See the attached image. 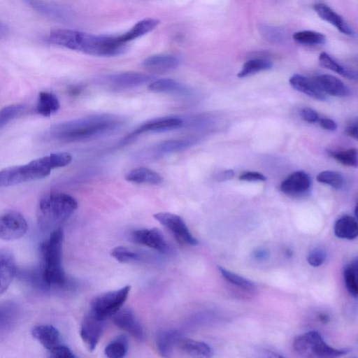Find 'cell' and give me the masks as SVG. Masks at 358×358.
<instances>
[{"label": "cell", "instance_id": "obj_1", "mask_svg": "<svg viewBox=\"0 0 358 358\" xmlns=\"http://www.w3.org/2000/svg\"><path fill=\"white\" fill-rule=\"evenodd\" d=\"M120 123V120L113 115H90L55 124L43 138L47 141H80L111 131Z\"/></svg>", "mask_w": 358, "mask_h": 358}, {"label": "cell", "instance_id": "obj_2", "mask_svg": "<svg viewBox=\"0 0 358 358\" xmlns=\"http://www.w3.org/2000/svg\"><path fill=\"white\" fill-rule=\"evenodd\" d=\"M72 156L68 152H55L34 159L26 164L16 165L0 171V187L41 180L57 168L69 165Z\"/></svg>", "mask_w": 358, "mask_h": 358}, {"label": "cell", "instance_id": "obj_3", "mask_svg": "<svg viewBox=\"0 0 358 358\" xmlns=\"http://www.w3.org/2000/svg\"><path fill=\"white\" fill-rule=\"evenodd\" d=\"M61 47L98 57H113L127 50L126 43L117 36L95 35L72 29H62L57 35Z\"/></svg>", "mask_w": 358, "mask_h": 358}, {"label": "cell", "instance_id": "obj_4", "mask_svg": "<svg viewBox=\"0 0 358 358\" xmlns=\"http://www.w3.org/2000/svg\"><path fill=\"white\" fill-rule=\"evenodd\" d=\"M63 240V231L57 229L40 245L41 268L39 278L43 287L64 288L68 285V278L62 262Z\"/></svg>", "mask_w": 358, "mask_h": 358}, {"label": "cell", "instance_id": "obj_5", "mask_svg": "<svg viewBox=\"0 0 358 358\" xmlns=\"http://www.w3.org/2000/svg\"><path fill=\"white\" fill-rule=\"evenodd\" d=\"M78 202L71 195L55 192L44 196L39 201L37 209L38 222L51 227L66 220L77 209Z\"/></svg>", "mask_w": 358, "mask_h": 358}, {"label": "cell", "instance_id": "obj_6", "mask_svg": "<svg viewBox=\"0 0 358 358\" xmlns=\"http://www.w3.org/2000/svg\"><path fill=\"white\" fill-rule=\"evenodd\" d=\"M293 347L298 354L306 357H338L348 352L331 348L325 343L320 334L315 331L296 336Z\"/></svg>", "mask_w": 358, "mask_h": 358}, {"label": "cell", "instance_id": "obj_7", "mask_svg": "<svg viewBox=\"0 0 358 358\" xmlns=\"http://www.w3.org/2000/svg\"><path fill=\"white\" fill-rule=\"evenodd\" d=\"M130 289L129 285H126L120 289L98 295L91 301L90 312L96 317L106 321L122 307Z\"/></svg>", "mask_w": 358, "mask_h": 358}, {"label": "cell", "instance_id": "obj_8", "mask_svg": "<svg viewBox=\"0 0 358 358\" xmlns=\"http://www.w3.org/2000/svg\"><path fill=\"white\" fill-rule=\"evenodd\" d=\"M153 217L172 234L179 243L187 245L198 244V241L192 235L185 222L179 215L162 212L153 215Z\"/></svg>", "mask_w": 358, "mask_h": 358}, {"label": "cell", "instance_id": "obj_9", "mask_svg": "<svg viewBox=\"0 0 358 358\" xmlns=\"http://www.w3.org/2000/svg\"><path fill=\"white\" fill-rule=\"evenodd\" d=\"M27 230V222L20 213L9 211L0 215V239L17 240L22 238Z\"/></svg>", "mask_w": 358, "mask_h": 358}, {"label": "cell", "instance_id": "obj_10", "mask_svg": "<svg viewBox=\"0 0 358 358\" xmlns=\"http://www.w3.org/2000/svg\"><path fill=\"white\" fill-rule=\"evenodd\" d=\"M21 306L12 301H0V340L8 336L22 318Z\"/></svg>", "mask_w": 358, "mask_h": 358}, {"label": "cell", "instance_id": "obj_11", "mask_svg": "<svg viewBox=\"0 0 358 358\" xmlns=\"http://www.w3.org/2000/svg\"><path fill=\"white\" fill-rule=\"evenodd\" d=\"M105 320H102L90 312L84 317L80 330V337L89 351H93L104 329Z\"/></svg>", "mask_w": 358, "mask_h": 358}, {"label": "cell", "instance_id": "obj_12", "mask_svg": "<svg viewBox=\"0 0 358 358\" xmlns=\"http://www.w3.org/2000/svg\"><path fill=\"white\" fill-rule=\"evenodd\" d=\"M130 239L160 252H166L169 248L163 234L157 228L135 230L131 233Z\"/></svg>", "mask_w": 358, "mask_h": 358}, {"label": "cell", "instance_id": "obj_13", "mask_svg": "<svg viewBox=\"0 0 358 358\" xmlns=\"http://www.w3.org/2000/svg\"><path fill=\"white\" fill-rule=\"evenodd\" d=\"M111 317L117 327L126 331L138 341L144 340L145 334L143 327L131 308H121Z\"/></svg>", "mask_w": 358, "mask_h": 358}, {"label": "cell", "instance_id": "obj_14", "mask_svg": "<svg viewBox=\"0 0 358 358\" xmlns=\"http://www.w3.org/2000/svg\"><path fill=\"white\" fill-rule=\"evenodd\" d=\"M22 1L37 13L52 20L66 22L71 17L70 12L56 3L46 0Z\"/></svg>", "mask_w": 358, "mask_h": 358}, {"label": "cell", "instance_id": "obj_15", "mask_svg": "<svg viewBox=\"0 0 358 358\" xmlns=\"http://www.w3.org/2000/svg\"><path fill=\"white\" fill-rule=\"evenodd\" d=\"M311 180L305 172L299 171L289 175L280 184V189L285 194L298 196L310 188Z\"/></svg>", "mask_w": 358, "mask_h": 358}, {"label": "cell", "instance_id": "obj_16", "mask_svg": "<svg viewBox=\"0 0 358 358\" xmlns=\"http://www.w3.org/2000/svg\"><path fill=\"white\" fill-rule=\"evenodd\" d=\"M183 121L178 117L168 116L149 120L139 126L128 138L145 132H162L180 128Z\"/></svg>", "mask_w": 358, "mask_h": 358}, {"label": "cell", "instance_id": "obj_17", "mask_svg": "<svg viewBox=\"0 0 358 358\" xmlns=\"http://www.w3.org/2000/svg\"><path fill=\"white\" fill-rule=\"evenodd\" d=\"M152 76L139 72H124L110 76L108 82L119 89L131 88L142 85L152 79Z\"/></svg>", "mask_w": 358, "mask_h": 358}, {"label": "cell", "instance_id": "obj_18", "mask_svg": "<svg viewBox=\"0 0 358 358\" xmlns=\"http://www.w3.org/2000/svg\"><path fill=\"white\" fill-rule=\"evenodd\" d=\"M15 257L10 251L0 250V295L9 287L16 274Z\"/></svg>", "mask_w": 358, "mask_h": 358}, {"label": "cell", "instance_id": "obj_19", "mask_svg": "<svg viewBox=\"0 0 358 358\" xmlns=\"http://www.w3.org/2000/svg\"><path fill=\"white\" fill-rule=\"evenodd\" d=\"M313 9L322 20L332 24L340 32L349 36L354 34L352 27L341 15L328 6L320 3H315L313 6Z\"/></svg>", "mask_w": 358, "mask_h": 358}, {"label": "cell", "instance_id": "obj_20", "mask_svg": "<svg viewBox=\"0 0 358 358\" xmlns=\"http://www.w3.org/2000/svg\"><path fill=\"white\" fill-rule=\"evenodd\" d=\"M31 334L48 352L61 343L59 331L50 324H39L34 327Z\"/></svg>", "mask_w": 358, "mask_h": 358}, {"label": "cell", "instance_id": "obj_21", "mask_svg": "<svg viewBox=\"0 0 358 358\" xmlns=\"http://www.w3.org/2000/svg\"><path fill=\"white\" fill-rule=\"evenodd\" d=\"M318 87L326 94L334 96H346L350 93L348 86L339 78L329 74H321L315 80Z\"/></svg>", "mask_w": 358, "mask_h": 358}, {"label": "cell", "instance_id": "obj_22", "mask_svg": "<svg viewBox=\"0 0 358 358\" xmlns=\"http://www.w3.org/2000/svg\"><path fill=\"white\" fill-rule=\"evenodd\" d=\"M290 85L301 92L317 100H324L326 94L318 87L315 81L300 74L293 75L289 80Z\"/></svg>", "mask_w": 358, "mask_h": 358}, {"label": "cell", "instance_id": "obj_23", "mask_svg": "<svg viewBox=\"0 0 358 358\" xmlns=\"http://www.w3.org/2000/svg\"><path fill=\"white\" fill-rule=\"evenodd\" d=\"M179 62L178 58L174 55L159 54L148 57L143 62V65L155 72H166L175 69Z\"/></svg>", "mask_w": 358, "mask_h": 358}, {"label": "cell", "instance_id": "obj_24", "mask_svg": "<svg viewBox=\"0 0 358 358\" xmlns=\"http://www.w3.org/2000/svg\"><path fill=\"white\" fill-rule=\"evenodd\" d=\"M176 346L183 352L191 357H211L213 350L206 343L180 336Z\"/></svg>", "mask_w": 358, "mask_h": 358}, {"label": "cell", "instance_id": "obj_25", "mask_svg": "<svg viewBox=\"0 0 358 358\" xmlns=\"http://www.w3.org/2000/svg\"><path fill=\"white\" fill-rule=\"evenodd\" d=\"M181 336L176 330H162L156 337V344L159 353L165 357H169L176 347L178 338Z\"/></svg>", "mask_w": 358, "mask_h": 358}, {"label": "cell", "instance_id": "obj_26", "mask_svg": "<svg viewBox=\"0 0 358 358\" xmlns=\"http://www.w3.org/2000/svg\"><path fill=\"white\" fill-rule=\"evenodd\" d=\"M159 23L158 20L145 18L135 24L128 31L117 36L119 41L127 43L153 30Z\"/></svg>", "mask_w": 358, "mask_h": 358}, {"label": "cell", "instance_id": "obj_27", "mask_svg": "<svg viewBox=\"0 0 358 358\" xmlns=\"http://www.w3.org/2000/svg\"><path fill=\"white\" fill-rule=\"evenodd\" d=\"M334 231L336 236L343 239L354 240L358 235V225L356 218L344 215L335 222Z\"/></svg>", "mask_w": 358, "mask_h": 358}, {"label": "cell", "instance_id": "obj_28", "mask_svg": "<svg viewBox=\"0 0 358 358\" xmlns=\"http://www.w3.org/2000/svg\"><path fill=\"white\" fill-rule=\"evenodd\" d=\"M127 181L138 184L159 185L162 176L157 172L145 167H139L129 171L125 176Z\"/></svg>", "mask_w": 358, "mask_h": 358}, {"label": "cell", "instance_id": "obj_29", "mask_svg": "<svg viewBox=\"0 0 358 358\" xmlns=\"http://www.w3.org/2000/svg\"><path fill=\"white\" fill-rule=\"evenodd\" d=\"M59 107V101L54 94L49 92L39 93L36 108L38 114L49 117L57 113Z\"/></svg>", "mask_w": 358, "mask_h": 358}, {"label": "cell", "instance_id": "obj_30", "mask_svg": "<svg viewBox=\"0 0 358 358\" xmlns=\"http://www.w3.org/2000/svg\"><path fill=\"white\" fill-rule=\"evenodd\" d=\"M148 90L157 93H183L185 87L171 78H161L150 83Z\"/></svg>", "mask_w": 358, "mask_h": 358}, {"label": "cell", "instance_id": "obj_31", "mask_svg": "<svg viewBox=\"0 0 358 358\" xmlns=\"http://www.w3.org/2000/svg\"><path fill=\"white\" fill-rule=\"evenodd\" d=\"M319 62L324 68L334 71L343 77L353 80H356L357 78L356 72L345 68L327 52H322L320 54Z\"/></svg>", "mask_w": 358, "mask_h": 358}, {"label": "cell", "instance_id": "obj_32", "mask_svg": "<svg viewBox=\"0 0 358 358\" xmlns=\"http://www.w3.org/2000/svg\"><path fill=\"white\" fill-rule=\"evenodd\" d=\"M129 348L128 337L124 334L116 337L113 341L109 343L105 350V355L110 358L124 357Z\"/></svg>", "mask_w": 358, "mask_h": 358}, {"label": "cell", "instance_id": "obj_33", "mask_svg": "<svg viewBox=\"0 0 358 358\" xmlns=\"http://www.w3.org/2000/svg\"><path fill=\"white\" fill-rule=\"evenodd\" d=\"M272 63L268 59L256 58L244 63L241 70L238 73V78H245L258 72L271 69Z\"/></svg>", "mask_w": 358, "mask_h": 358}, {"label": "cell", "instance_id": "obj_34", "mask_svg": "<svg viewBox=\"0 0 358 358\" xmlns=\"http://www.w3.org/2000/svg\"><path fill=\"white\" fill-rule=\"evenodd\" d=\"M292 37L296 42L306 45H321L326 41V36L324 34L310 30L295 32Z\"/></svg>", "mask_w": 358, "mask_h": 358}, {"label": "cell", "instance_id": "obj_35", "mask_svg": "<svg viewBox=\"0 0 358 358\" xmlns=\"http://www.w3.org/2000/svg\"><path fill=\"white\" fill-rule=\"evenodd\" d=\"M357 270V262L355 260L345 266L343 274L346 289L355 297H357L358 294Z\"/></svg>", "mask_w": 358, "mask_h": 358}, {"label": "cell", "instance_id": "obj_36", "mask_svg": "<svg viewBox=\"0 0 358 358\" xmlns=\"http://www.w3.org/2000/svg\"><path fill=\"white\" fill-rule=\"evenodd\" d=\"M221 275L231 284L245 290H253L255 288V284L234 273L227 271L224 268L218 266Z\"/></svg>", "mask_w": 358, "mask_h": 358}, {"label": "cell", "instance_id": "obj_37", "mask_svg": "<svg viewBox=\"0 0 358 358\" xmlns=\"http://www.w3.org/2000/svg\"><path fill=\"white\" fill-rule=\"evenodd\" d=\"M319 182L329 185L335 189L341 188L343 185V176L336 171H324L320 172L316 177Z\"/></svg>", "mask_w": 358, "mask_h": 358}, {"label": "cell", "instance_id": "obj_38", "mask_svg": "<svg viewBox=\"0 0 358 358\" xmlns=\"http://www.w3.org/2000/svg\"><path fill=\"white\" fill-rule=\"evenodd\" d=\"M24 109L23 104L15 103L0 110V129L17 117Z\"/></svg>", "mask_w": 358, "mask_h": 358}, {"label": "cell", "instance_id": "obj_39", "mask_svg": "<svg viewBox=\"0 0 358 358\" xmlns=\"http://www.w3.org/2000/svg\"><path fill=\"white\" fill-rule=\"evenodd\" d=\"M329 154L342 164L355 167L357 166V150L356 148L342 151H331L329 152Z\"/></svg>", "mask_w": 358, "mask_h": 358}, {"label": "cell", "instance_id": "obj_40", "mask_svg": "<svg viewBox=\"0 0 358 358\" xmlns=\"http://www.w3.org/2000/svg\"><path fill=\"white\" fill-rule=\"evenodd\" d=\"M187 140H169L159 143L157 148L158 152L164 154L173 153L184 150L191 145Z\"/></svg>", "mask_w": 358, "mask_h": 358}, {"label": "cell", "instance_id": "obj_41", "mask_svg": "<svg viewBox=\"0 0 358 358\" xmlns=\"http://www.w3.org/2000/svg\"><path fill=\"white\" fill-rule=\"evenodd\" d=\"M110 255L113 258L121 263L137 261L140 258L138 253L124 246H117L111 250Z\"/></svg>", "mask_w": 358, "mask_h": 358}, {"label": "cell", "instance_id": "obj_42", "mask_svg": "<svg viewBox=\"0 0 358 358\" xmlns=\"http://www.w3.org/2000/svg\"><path fill=\"white\" fill-rule=\"evenodd\" d=\"M50 356L54 358H75L73 351L66 345L60 343L49 352Z\"/></svg>", "mask_w": 358, "mask_h": 358}, {"label": "cell", "instance_id": "obj_43", "mask_svg": "<svg viewBox=\"0 0 358 358\" xmlns=\"http://www.w3.org/2000/svg\"><path fill=\"white\" fill-rule=\"evenodd\" d=\"M326 256V252L322 249L316 248L308 255L307 260L310 265L317 267L324 262Z\"/></svg>", "mask_w": 358, "mask_h": 358}, {"label": "cell", "instance_id": "obj_44", "mask_svg": "<svg viewBox=\"0 0 358 358\" xmlns=\"http://www.w3.org/2000/svg\"><path fill=\"white\" fill-rule=\"evenodd\" d=\"M299 114L303 120L309 123H314L319 120L317 113L310 108H303L301 109Z\"/></svg>", "mask_w": 358, "mask_h": 358}, {"label": "cell", "instance_id": "obj_45", "mask_svg": "<svg viewBox=\"0 0 358 358\" xmlns=\"http://www.w3.org/2000/svg\"><path fill=\"white\" fill-rule=\"evenodd\" d=\"M239 180L244 181H265L266 177L258 172L247 171L239 176Z\"/></svg>", "mask_w": 358, "mask_h": 358}, {"label": "cell", "instance_id": "obj_46", "mask_svg": "<svg viewBox=\"0 0 358 358\" xmlns=\"http://www.w3.org/2000/svg\"><path fill=\"white\" fill-rule=\"evenodd\" d=\"M319 123L322 128L328 131H335L337 128V124L329 118H319Z\"/></svg>", "mask_w": 358, "mask_h": 358}, {"label": "cell", "instance_id": "obj_47", "mask_svg": "<svg viewBox=\"0 0 358 358\" xmlns=\"http://www.w3.org/2000/svg\"><path fill=\"white\" fill-rule=\"evenodd\" d=\"M234 176V172L231 169L224 170L218 173H217L215 176V179L218 182H223L232 178Z\"/></svg>", "mask_w": 358, "mask_h": 358}, {"label": "cell", "instance_id": "obj_48", "mask_svg": "<svg viewBox=\"0 0 358 358\" xmlns=\"http://www.w3.org/2000/svg\"><path fill=\"white\" fill-rule=\"evenodd\" d=\"M345 133L348 136L355 139H357V122L355 121V122H352L351 124L348 125V127L346 128Z\"/></svg>", "mask_w": 358, "mask_h": 358}, {"label": "cell", "instance_id": "obj_49", "mask_svg": "<svg viewBox=\"0 0 358 358\" xmlns=\"http://www.w3.org/2000/svg\"><path fill=\"white\" fill-rule=\"evenodd\" d=\"M9 33V29L6 24L0 22V38L6 37Z\"/></svg>", "mask_w": 358, "mask_h": 358}, {"label": "cell", "instance_id": "obj_50", "mask_svg": "<svg viewBox=\"0 0 358 358\" xmlns=\"http://www.w3.org/2000/svg\"><path fill=\"white\" fill-rule=\"evenodd\" d=\"M255 257L257 259H264L267 257V252L264 251H257L255 252Z\"/></svg>", "mask_w": 358, "mask_h": 358}]
</instances>
